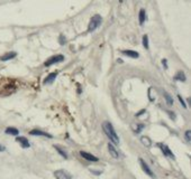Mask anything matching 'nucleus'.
Here are the masks:
<instances>
[{
  "label": "nucleus",
  "mask_w": 191,
  "mask_h": 179,
  "mask_svg": "<svg viewBox=\"0 0 191 179\" xmlns=\"http://www.w3.org/2000/svg\"><path fill=\"white\" fill-rule=\"evenodd\" d=\"M103 129L105 131V133H106V136L109 138V140H110L111 142H114L115 144L119 143V138H118L117 133H116V131L114 129V127L111 125V123H109V122H103Z\"/></svg>",
  "instance_id": "nucleus-1"
},
{
  "label": "nucleus",
  "mask_w": 191,
  "mask_h": 179,
  "mask_svg": "<svg viewBox=\"0 0 191 179\" xmlns=\"http://www.w3.org/2000/svg\"><path fill=\"white\" fill-rule=\"evenodd\" d=\"M101 22H103V18H101V16L100 15H95L91 19H90V22H89V27H88V30L89 31H95L96 29L98 28L100 25H101Z\"/></svg>",
  "instance_id": "nucleus-2"
},
{
  "label": "nucleus",
  "mask_w": 191,
  "mask_h": 179,
  "mask_svg": "<svg viewBox=\"0 0 191 179\" xmlns=\"http://www.w3.org/2000/svg\"><path fill=\"white\" fill-rule=\"evenodd\" d=\"M64 61V56L63 55H55L53 57L48 58L46 62H45V66H52L55 63H60V62H63Z\"/></svg>",
  "instance_id": "nucleus-3"
},
{
  "label": "nucleus",
  "mask_w": 191,
  "mask_h": 179,
  "mask_svg": "<svg viewBox=\"0 0 191 179\" xmlns=\"http://www.w3.org/2000/svg\"><path fill=\"white\" fill-rule=\"evenodd\" d=\"M54 176L56 179H71L72 176L65 170H56L54 172Z\"/></svg>",
  "instance_id": "nucleus-4"
},
{
  "label": "nucleus",
  "mask_w": 191,
  "mask_h": 179,
  "mask_svg": "<svg viewBox=\"0 0 191 179\" xmlns=\"http://www.w3.org/2000/svg\"><path fill=\"white\" fill-rule=\"evenodd\" d=\"M159 147L161 148V150H162V152H163V155H165L166 157L174 159V155L172 153V151L170 150V148L168 147V146H166V144H163V143H159Z\"/></svg>",
  "instance_id": "nucleus-5"
},
{
  "label": "nucleus",
  "mask_w": 191,
  "mask_h": 179,
  "mask_svg": "<svg viewBox=\"0 0 191 179\" xmlns=\"http://www.w3.org/2000/svg\"><path fill=\"white\" fill-rule=\"evenodd\" d=\"M140 166H142V168H143V170L145 171V173H147L150 177H155L154 176V173H153V171L150 169V167L147 166V164L143 160V159H140Z\"/></svg>",
  "instance_id": "nucleus-6"
},
{
  "label": "nucleus",
  "mask_w": 191,
  "mask_h": 179,
  "mask_svg": "<svg viewBox=\"0 0 191 179\" xmlns=\"http://www.w3.org/2000/svg\"><path fill=\"white\" fill-rule=\"evenodd\" d=\"M80 155H81V157H83L86 160L93 161V162H97V161H98V158L95 157V156H93V155H91V153L86 152V151H80Z\"/></svg>",
  "instance_id": "nucleus-7"
},
{
  "label": "nucleus",
  "mask_w": 191,
  "mask_h": 179,
  "mask_svg": "<svg viewBox=\"0 0 191 179\" xmlns=\"http://www.w3.org/2000/svg\"><path fill=\"white\" fill-rule=\"evenodd\" d=\"M16 141L19 143L22 148H29L30 147V143L28 142V140L25 137H17L16 138Z\"/></svg>",
  "instance_id": "nucleus-8"
},
{
  "label": "nucleus",
  "mask_w": 191,
  "mask_h": 179,
  "mask_svg": "<svg viewBox=\"0 0 191 179\" xmlns=\"http://www.w3.org/2000/svg\"><path fill=\"white\" fill-rule=\"evenodd\" d=\"M16 56H17V53H16V52H9V53H6L5 55L0 56V59H1L2 62H6V61H9V59L15 58Z\"/></svg>",
  "instance_id": "nucleus-9"
},
{
  "label": "nucleus",
  "mask_w": 191,
  "mask_h": 179,
  "mask_svg": "<svg viewBox=\"0 0 191 179\" xmlns=\"http://www.w3.org/2000/svg\"><path fill=\"white\" fill-rule=\"evenodd\" d=\"M30 136H42V137H47V138H53L52 134L50 133H46V132H43L41 130H32L29 132Z\"/></svg>",
  "instance_id": "nucleus-10"
},
{
  "label": "nucleus",
  "mask_w": 191,
  "mask_h": 179,
  "mask_svg": "<svg viewBox=\"0 0 191 179\" xmlns=\"http://www.w3.org/2000/svg\"><path fill=\"white\" fill-rule=\"evenodd\" d=\"M58 77V73L55 72V73H51V74H48L47 75V77L45 79L44 81V84H52L53 82H54V79Z\"/></svg>",
  "instance_id": "nucleus-11"
},
{
  "label": "nucleus",
  "mask_w": 191,
  "mask_h": 179,
  "mask_svg": "<svg viewBox=\"0 0 191 179\" xmlns=\"http://www.w3.org/2000/svg\"><path fill=\"white\" fill-rule=\"evenodd\" d=\"M123 55H125V56H128V57H132V58H138V53L137 52H135V50H123Z\"/></svg>",
  "instance_id": "nucleus-12"
},
{
  "label": "nucleus",
  "mask_w": 191,
  "mask_h": 179,
  "mask_svg": "<svg viewBox=\"0 0 191 179\" xmlns=\"http://www.w3.org/2000/svg\"><path fill=\"white\" fill-rule=\"evenodd\" d=\"M108 150H109V153H110L112 157L115 158V159H117L119 158V155H118V151L116 150V148L111 144V143H108Z\"/></svg>",
  "instance_id": "nucleus-13"
},
{
  "label": "nucleus",
  "mask_w": 191,
  "mask_h": 179,
  "mask_svg": "<svg viewBox=\"0 0 191 179\" xmlns=\"http://www.w3.org/2000/svg\"><path fill=\"white\" fill-rule=\"evenodd\" d=\"M185 74L182 71H179L174 75V81H180V82H185Z\"/></svg>",
  "instance_id": "nucleus-14"
},
{
  "label": "nucleus",
  "mask_w": 191,
  "mask_h": 179,
  "mask_svg": "<svg viewBox=\"0 0 191 179\" xmlns=\"http://www.w3.org/2000/svg\"><path fill=\"white\" fill-rule=\"evenodd\" d=\"M140 142L143 143V146H145L147 148L152 146V141H151L150 138H147V137H142V138H140Z\"/></svg>",
  "instance_id": "nucleus-15"
},
{
  "label": "nucleus",
  "mask_w": 191,
  "mask_h": 179,
  "mask_svg": "<svg viewBox=\"0 0 191 179\" xmlns=\"http://www.w3.org/2000/svg\"><path fill=\"white\" fill-rule=\"evenodd\" d=\"M5 132H6L7 134H11V136H18V133H19V131L16 129V128H11V127L7 128Z\"/></svg>",
  "instance_id": "nucleus-16"
},
{
  "label": "nucleus",
  "mask_w": 191,
  "mask_h": 179,
  "mask_svg": "<svg viewBox=\"0 0 191 179\" xmlns=\"http://www.w3.org/2000/svg\"><path fill=\"white\" fill-rule=\"evenodd\" d=\"M145 19H146V13H145V10H144V9H140V25H143V24H144Z\"/></svg>",
  "instance_id": "nucleus-17"
},
{
  "label": "nucleus",
  "mask_w": 191,
  "mask_h": 179,
  "mask_svg": "<svg viewBox=\"0 0 191 179\" xmlns=\"http://www.w3.org/2000/svg\"><path fill=\"white\" fill-rule=\"evenodd\" d=\"M164 96H165V101H166V103H168V105H172L173 104V99L171 98V95L168 94L166 92H164Z\"/></svg>",
  "instance_id": "nucleus-18"
},
{
  "label": "nucleus",
  "mask_w": 191,
  "mask_h": 179,
  "mask_svg": "<svg viewBox=\"0 0 191 179\" xmlns=\"http://www.w3.org/2000/svg\"><path fill=\"white\" fill-rule=\"evenodd\" d=\"M55 149H56V150L59 151V153L60 155H61V156H62V157L64 158V159H67V155H66V152L65 151H63L62 150V149H60L59 147H58V146H55Z\"/></svg>",
  "instance_id": "nucleus-19"
},
{
  "label": "nucleus",
  "mask_w": 191,
  "mask_h": 179,
  "mask_svg": "<svg viewBox=\"0 0 191 179\" xmlns=\"http://www.w3.org/2000/svg\"><path fill=\"white\" fill-rule=\"evenodd\" d=\"M143 46H144L146 49L148 48V36L147 35L143 36Z\"/></svg>",
  "instance_id": "nucleus-20"
},
{
  "label": "nucleus",
  "mask_w": 191,
  "mask_h": 179,
  "mask_svg": "<svg viewBox=\"0 0 191 179\" xmlns=\"http://www.w3.org/2000/svg\"><path fill=\"white\" fill-rule=\"evenodd\" d=\"M185 139H187V141H191V131L190 130H188L187 132H185Z\"/></svg>",
  "instance_id": "nucleus-21"
},
{
  "label": "nucleus",
  "mask_w": 191,
  "mask_h": 179,
  "mask_svg": "<svg viewBox=\"0 0 191 179\" xmlns=\"http://www.w3.org/2000/svg\"><path fill=\"white\" fill-rule=\"evenodd\" d=\"M178 99H179V101H180V103L182 104V107H183L184 109H187V104L184 103V101H183V99L181 98V95H178Z\"/></svg>",
  "instance_id": "nucleus-22"
},
{
  "label": "nucleus",
  "mask_w": 191,
  "mask_h": 179,
  "mask_svg": "<svg viewBox=\"0 0 191 179\" xmlns=\"http://www.w3.org/2000/svg\"><path fill=\"white\" fill-rule=\"evenodd\" d=\"M65 37H64V36L63 35H61L60 36V44H61V45H64V43H65Z\"/></svg>",
  "instance_id": "nucleus-23"
},
{
  "label": "nucleus",
  "mask_w": 191,
  "mask_h": 179,
  "mask_svg": "<svg viewBox=\"0 0 191 179\" xmlns=\"http://www.w3.org/2000/svg\"><path fill=\"white\" fill-rule=\"evenodd\" d=\"M143 128H144V125H143V124H140V125H138V129L136 130V131H135V133H140V130L143 129Z\"/></svg>",
  "instance_id": "nucleus-24"
},
{
  "label": "nucleus",
  "mask_w": 191,
  "mask_h": 179,
  "mask_svg": "<svg viewBox=\"0 0 191 179\" xmlns=\"http://www.w3.org/2000/svg\"><path fill=\"white\" fill-rule=\"evenodd\" d=\"M162 64H163V66H164V68H165V70L168 68V64H166V59H163V61H162Z\"/></svg>",
  "instance_id": "nucleus-25"
},
{
  "label": "nucleus",
  "mask_w": 191,
  "mask_h": 179,
  "mask_svg": "<svg viewBox=\"0 0 191 179\" xmlns=\"http://www.w3.org/2000/svg\"><path fill=\"white\" fill-rule=\"evenodd\" d=\"M5 150H6V148L2 144H0V151H5Z\"/></svg>",
  "instance_id": "nucleus-26"
},
{
  "label": "nucleus",
  "mask_w": 191,
  "mask_h": 179,
  "mask_svg": "<svg viewBox=\"0 0 191 179\" xmlns=\"http://www.w3.org/2000/svg\"><path fill=\"white\" fill-rule=\"evenodd\" d=\"M91 172H93L96 175H100V173H101V171H95V170H91Z\"/></svg>",
  "instance_id": "nucleus-27"
}]
</instances>
